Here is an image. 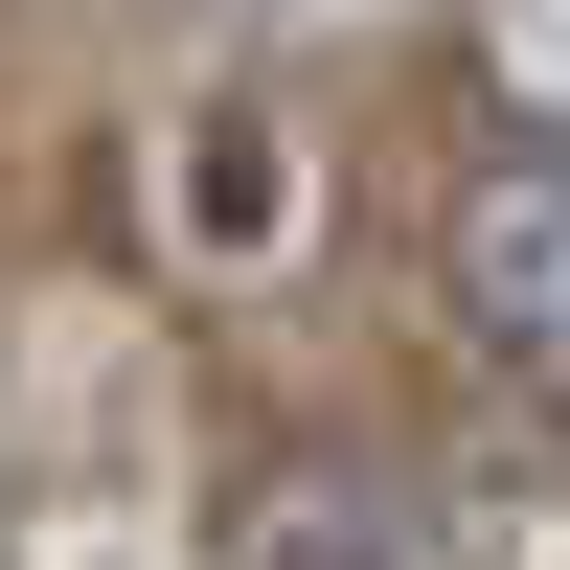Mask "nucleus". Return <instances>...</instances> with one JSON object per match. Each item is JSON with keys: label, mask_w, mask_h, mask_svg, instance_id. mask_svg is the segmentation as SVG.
Masks as SVG:
<instances>
[{"label": "nucleus", "mask_w": 570, "mask_h": 570, "mask_svg": "<svg viewBox=\"0 0 570 570\" xmlns=\"http://www.w3.org/2000/svg\"><path fill=\"white\" fill-rule=\"evenodd\" d=\"M434 320H456V365L525 434H570V160L456 137V183H434Z\"/></svg>", "instance_id": "1"}, {"label": "nucleus", "mask_w": 570, "mask_h": 570, "mask_svg": "<svg viewBox=\"0 0 570 570\" xmlns=\"http://www.w3.org/2000/svg\"><path fill=\"white\" fill-rule=\"evenodd\" d=\"M434 23H456V137L570 160V0H434Z\"/></svg>", "instance_id": "5"}, {"label": "nucleus", "mask_w": 570, "mask_h": 570, "mask_svg": "<svg viewBox=\"0 0 570 570\" xmlns=\"http://www.w3.org/2000/svg\"><path fill=\"white\" fill-rule=\"evenodd\" d=\"M411 570H570V434H434L411 456Z\"/></svg>", "instance_id": "2"}, {"label": "nucleus", "mask_w": 570, "mask_h": 570, "mask_svg": "<svg viewBox=\"0 0 570 570\" xmlns=\"http://www.w3.org/2000/svg\"><path fill=\"white\" fill-rule=\"evenodd\" d=\"M228 570H411V456H297L228 502Z\"/></svg>", "instance_id": "3"}, {"label": "nucleus", "mask_w": 570, "mask_h": 570, "mask_svg": "<svg viewBox=\"0 0 570 570\" xmlns=\"http://www.w3.org/2000/svg\"><path fill=\"white\" fill-rule=\"evenodd\" d=\"M274 160H297L274 91H206L183 115V274H274Z\"/></svg>", "instance_id": "4"}, {"label": "nucleus", "mask_w": 570, "mask_h": 570, "mask_svg": "<svg viewBox=\"0 0 570 570\" xmlns=\"http://www.w3.org/2000/svg\"><path fill=\"white\" fill-rule=\"evenodd\" d=\"M46 570H137V548H115V525H69V548H46Z\"/></svg>", "instance_id": "6"}]
</instances>
